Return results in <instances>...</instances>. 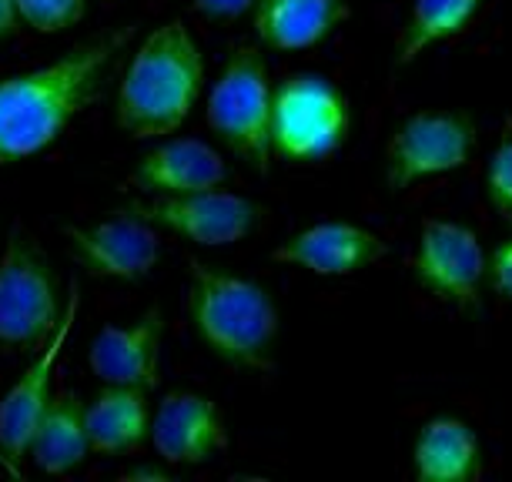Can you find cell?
<instances>
[{"label": "cell", "instance_id": "cell-19", "mask_svg": "<svg viewBox=\"0 0 512 482\" xmlns=\"http://www.w3.org/2000/svg\"><path fill=\"white\" fill-rule=\"evenodd\" d=\"M415 476L422 482H469L479 476V442L459 419H432L415 439Z\"/></svg>", "mask_w": 512, "mask_h": 482}, {"label": "cell", "instance_id": "cell-17", "mask_svg": "<svg viewBox=\"0 0 512 482\" xmlns=\"http://www.w3.org/2000/svg\"><path fill=\"white\" fill-rule=\"evenodd\" d=\"M148 389L138 385H108L94 395L91 406H84V422H88L91 449L101 456H118V452H134L151 432V406Z\"/></svg>", "mask_w": 512, "mask_h": 482}, {"label": "cell", "instance_id": "cell-7", "mask_svg": "<svg viewBox=\"0 0 512 482\" xmlns=\"http://www.w3.org/2000/svg\"><path fill=\"white\" fill-rule=\"evenodd\" d=\"M476 124L466 111H419L392 134L385 148V178L392 191L412 188L415 181L466 168Z\"/></svg>", "mask_w": 512, "mask_h": 482}, {"label": "cell", "instance_id": "cell-10", "mask_svg": "<svg viewBox=\"0 0 512 482\" xmlns=\"http://www.w3.org/2000/svg\"><path fill=\"white\" fill-rule=\"evenodd\" d=\"M489 272L476 231L456 221H425L419 255H415V278L425 292L459 308L479 305V282Z\"/></svg>", "mask_w": 512, "mask_h": 482}, {"label": "cell", "instance_id": "cell-4", "mask_svg": "<svg viewBox=\"0 0 512 482\" xmlns=\"http://www.w3.org/2000/svg\"><path fill=\"white\" fill-rule=\"evenodd\" d=\"M61 325V282L24 225L11 228L0 258V342L34 349Z\"/></svg>", "mask_w": 512, "mask_h": 482}, {"label": "cell", "instance_id": "cell-2", "mask_svg": "<svg viewBox=\"0 0 512 482\" xmlns=\"http://www.w3.org/2000/svg\"><path fill=\"white\" fill-rule=\"evenodd\" d=\"M205 88V61L181 21L158 27L138 47L118 91V124L134 138L181 128Z\"/></svg>", "mask_w": 512, "mask_h": 482}, {"label": "cell", "instance_id": "cell-15", "mask_svg": "<svg viewBox=\"0 0 512 482\" xmlns=\"http://www.w3.org/2000/svg\"><path fill=\"white\" fill-rule=\"evenodd\" d=\"M225 158L198 138H175L148 151L134 168V188L148 195H195L225 185Z\"/></svg>", "mask_w": 512, "mask_h": 482}, {"label": "cell", "instance_id": "cell-6", "mask_svg": "<svg viewBox=\"0 0 512 482\" xmlns=\"http://www.w3.org/2000/svg\"><path fill=\"white\" fill-rule=\"evenodd\" d=\"M349 138V101L322 74H292L272 94V151L285 161H322Z\"/></svg>", "mask_w": 512, "mask_h": 482}, {"label": "cell", "instance_id": "cell-12", "mask_svg": "<svg viewBox=\"0 0 512 482\" xmlns=\"http://www.w3.org/2000/svg\"><path fill=\"white\" fill-rule=\"evenodd\" d=\"M74 312H77V285H71L67 315L61 318L57 332L51 335L44 355L21 375V382H17L14 389L4 395V402H0V456H4L7 462H14V466H17V459L31 452L34 432H37V426H41V419L47 412V402H51L47 385H51V375H54L57 355H61V345L67 339V332H71ZM17 469H21V466H17Z\"/></svg>", "mask_w": 512, "mask_h": 482}, {"label": "cell", "instance_id": "cell-9", "mask_svg": "<svg viewBox=\"0 0 512 482\" xmlns=\"http://www.w3.org/2000/svg\"><path fill=\"white\" fill-rule=\"evenodd\" d=\"M71 258L98 278H144L161 258L158 225L141 218L138 211H118V215L94 221V225L64 228Z\"/></svg>", "mask_w": 512, "mask_h": 482}, {"label": "cell", "instance_id": "cell-23", "mask_svg": "<svg viewBox=\"0 0 512 482\" xmlns=\"http://www.w3.org/2000/svg\"><path fill=\"white\" fill-rule=\"evenodd\" d=\"M489 282L492 292L512 302V238H506L489 258Z\"/></svg>", "mask_w": 512, "mask_h": 482}, {"label": "cell", "instance_id": "cell-1", "mask_svg": "<svg viewBox=\"0 0 512 482\" xmlns=\"http://www.w3.org/2000/svg\"><path fill=\"white\" fill-rule=\"evenodd\" d=\"M118 44L121 34L77 44L54 64L0 81V165L31 158L61 138L94 101Z\"/></svg>", "mask_w": 512, "mask_h": 482}, {"label": "cell", "instance_id": "cell-11", "mask_svg": "<svg viewBox=\"0 0 512 482\" xmlns=\"http://www.w3.org/2000/svg\"><path fill=\"white\" fill-rule=\"evenodd\" d=\"M154 449L171 466H198L225 449V422L211 399L198 392H171L154 412Z\"/></svg>", "mask_w": 512, "mask_h": 482}, {"label": "cell", "instance_id": "cell-3", "mask_svg": "<svg viewBox=\"0 0 512 482\" xmlns=\"http://www.w3.org/2000/svg\"><path fill=\"white\" fill-rule=\"evenodd\" d=\"M188 312L198 339L241 369H272L278 308L258 282L191 262Z\"/></svg>", "mask_w": 512, "mask_h": 482}, {"label": "cell", "instance_id": "cell-16", "mask_svg": "<svg viewBox=\"0 0 512 482\" xmlns=\"http://www.w3.org/2000/svg\"><path fill=\"white\" fill-rule=\"evenodd\" d=\"M342 21H349L345 0H258L255 34L275 51H305L322 44Z\"/></svg>", "mask_w": 512, "mask_h": 482}, {"label": "cell", "instance_id": "cell-21", "mask_svg": "<svg viewBox=\"0 0 512 482\" xmlns=\"http://www.w3.org/2000/svg\"><path fill=\"white\" fill-rule=\"evenodd\" d=\"M27 27L41 34H61L84 17V0H14Z\"/></svg>", "mask_w": 512, "mask_h": 482}, {"label": "cell", "instance_id": "cell-18", "mask_svg": "<svg viewBox=\"0 0 512 482\" xmlns=\"http://www.w3.org/2000/svg\"><path fill=\"white\" fill-rule=\"evenodd\" d=\"M91 452L88 422H84V406L74 392H57L47 402L41 426L34 432L31 459L47 476H64L77 469Z\"/></svg>", "mask_w": 512, "mask_h": 482}, {"label": "cell", "instance_id": "cell-27", "mask_svg": "<svg viewBox=\"0 0 512 482\" xmlns=\"http://www.w3.org/2000/svg\"><path fill=\"white\" fill-rule=\"evenodd\" d=\"M0 462H4V469H7V476H14V479H21V469L14 466V462H7L4 456H0Z\"/></svg>", "mask_w": 512, "mask_h": 482}, {"label": "cell", "instance_id": "cell-14", "mask_svg": "<svg viewBox=\"0 0 512 482\" xmlns=\"http://www.w3.org/2000/svg\"><path fill=\"white\" fill-rule=\"evenodd\" d=\"M161 335H164L161 308H148L128 329L108 325L91 342V355H88L91 372L104 385H138V389H151V385H158Z\"/></svg>", "mask_w": 512, "mask_h": 482}, {"label": "cell", "instance_id": "cell-22", "mask_svg": "<svg viewBox=\"0 0 512 482\" xmlns=\"http://www.w3.org/2000/svg\"><path fill=\"white\" fill-rule=\"evenodd\" d=\"M486 191H489L492 208H496L499 215L512 225V121H506L502 141H499V148L489 161Z\"/></svg>", "mask_w": 512, "mask_h": 482}, {"label": "cell", "instance_id": "cell-20", "mask_svg": "<svg viewBox=\"0 0 512 482\" xmlns=\"http://www.w3.org/2000/svg\"><path fill=\"white\" fill-rule=\"evenodd\" d=\"M486 4L489 0H415L399 37V64L415 61L425 47L459 37Z\"/></svg>", "mask_w": 512, "mask_h": 482}, {"label": "cell", "instance_id": "cell-25", "mask_svg": "<svg viewBox=\"0 0 512 482\" xmlns=\"http://www.w3.org/2000/svg\"><path fill=\"white\" fill-rule=\"evenodd\" d=\"M17 17H21V14H17L14 0H0V41L17 31Z\"/></svg>", "mask_w": 512, "mask_h": 482}, {"label": "cell", "instance_id": "cell-5", "mask_svg": "<svg viewBox=\"0 0 512 482\" xmlns=\"http://www.w3.org/2000/svg\"><path fill=\"white\" fill-rule=\"evenodd\" d=\"M272 88L255 47H238L211 88L208 124L238 158L265 175L272 158Z\"/></svg>", "mask_w": 512, "mask_h": 482}, {"label": "cell", "instance_id": "cell-13", "mask_svg": "<svg viewBox=\"0 0 512 482\" xmlns=\"http://www.w3.org/2000/svg\"><path fill=\"white\" fill-rule=\"evenodd\" d=\"M385 255V241L369 228L349 221H322L298 231L292 241L275 248V262L308 268L315 275H355Z\"/></svg>", "mask_w": 512, "mask_h": 482}, {"label": "cell", "instance_id": "cell-24", "mask_svg": "<svg viewBox=\"0 0 512 482\" xmlns=\"http://www.w3.org/2000/svg\"><path fill=\"white\" fill-rule=\"evenodd\" d=\"M191 4H195V11H201L205 17L225 21V17H241V14L255 11L258 0H191Z\"/></svg>", "mask_w": 512, "mask_h": 482}, {"label": "cell", "instance_id": "cell-26", "mask_svg": "<svg viewBox=\"0 0 512 482\" xmlns=\"http://www.w3.org/2000/svg\"><path fill=\"white\" fill-rule=\"evenodd\" d=\"M124 479H168V472H161V469H134Z\"/></svg>", "mask_w": 512, "mask_h": 482}, {"label": "cell", "instance_id": "cell-8", "mask_svg": "<svg viewBox=\"0 0 512 482\" xmlns=\"http://www.w3.org/2000/svg\"><path fill=\"white\" fill-rule=\"evenodd\" d=\"M131 211L164 231L185 235L198 245H231L262 225L265 208L231 191H195V195H154L134 201Z\"/></svg>", "mask_w": 512, "mask_h": 482}]
</instances>
